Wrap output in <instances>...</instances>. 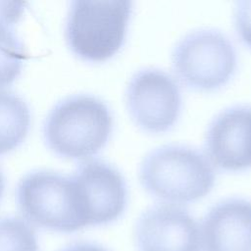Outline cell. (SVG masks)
Segmentation results:
<instances>
[{"label": "cell", "mask_w": 251, "mask_h": 251, "mask_svg": "<svg viewBox=\"0 0 251 251\" xmlns=\"http://www.w3.org/2000/svg\"><path fill=\"white\" fill-rule=\"evenodd\" d=\"M113 116L109 107L89 94L69 96L58 102L43 124L47 146L69 159H87L98 153L109 140Z\"/></svg>", "instance_id": "2"}, {"label": "cell", "mask_w": 251, "mask_h": 251, "mask_svg": "<svg viewBox=\"0 0 251 251\" xmlns=\"http://www.w3.org/2000/svg\"><path fill=\"white\" fill-rule=\"evenodd\" d=\"M23 13V3L0 2V87L18 78L26 58L24 45L14 31Z\"/></svg>", "instance_id": "11"}, {"label": "cell", "mask_w": 251, "mask_h": 251, "mask_svg": "<svg viewBox=\"0 0 251 251\" xmlns=\"http://www.w3.org/2000/svg\"><path fill=\"white\" fill-rule=\"evenodd\" d=\"M60 251H107L105 248L90 242H76Z\"/></svg>", "instance_id": "15"}, {"label": "cell", "mask_w": 251, "mask_h": 251, "mask_svg": "<svg viewBox=\"0 0 251 251\" xmlns=\"http://www.w3.org/2000/svg\"><path fill=\"white\" fill-rule=\"evenodd\" d=\"M4 190H5V178L4 176L0 170V200L4 194Z\"/></svg>", "instance_id": "16"}, {"label": "cell", "mask_w": 251, "mask_h": 251, "mask_svg": "<svg viewBox=\"0 0 251 251\" xmlns=\"http://www.w3.org/2000/svg\"><path fill=\"white\" fill-rule=\"evenodd\" d=\"M17 204L29 223L44 228L74 232L89 226L72 175L49 170L26 174L17 186Z\"/></svg>", "instance_id": "3"}, {"label": "cell", "mask_w": 251, "mask_h": 251, "mask_svg": "<svg viewBox=\"0 0 251 251\" xmlns=\"http://www.w3.org/2000/svg\"><path fill=\"white\" fill-rule=\"evenodd\" d=\"M0 251H38L32 226L20 218H0Z\"/></svg>", "instance_id": "13"}, {"label": "cell", "mask_w": 251, "mask_h": 251, "mask_svg": "<svg viewBox=\"0 0 251 251\" xmlns=\"http://www.w3.org/2000/svg\"><path fill=\"white\" fill-rule=\"evenodd\" d=\"M134 239L138 251H199L201 243L193 217L171 203L145 210L135 224Z\"/></svg>", "instance_id": "7"}, {"label": "cell", "mask_w": 251, "mask_h": 251, "mask_svg": "<svg viewBox=\"0 0 251 251\" xmlns=\"http://www.w3.org/2000/svg\"><path fill=\"white\" fill-rule=\"evenodd\" d=\"M205 149L220 169L235 172L251 167V106L235 105L220 112L208 126Z\"/></svg>", "instance_id": "9"}, {"label": "cell", "mask_w": 251, "mask_h": 251, "mask_svg": "<svg viewBox=\"0 0 251 251\" xmlns=\"http://www.w3.org/2000/svg\"><path fill=\"white\" fill-rule=\"evenodd\" d=\"M234 25L240 39L251 47V1H239L235 4Z\"/></svg>", "instance_id": "14"}, {"label": "cell", "mask_w": 251, "mask_h": 251, "mask_svg": "<svg viewBox=\"0 0 251 251\" xmlns=\"http://www.w3.org/2000/svg\"><path fill=\"white\" fill-rule=\"evenodd\" d=\"M204 251H251V201L231 197L216 203L203 219Z\"/></svg>", "instance_id": "10"}, {"label": "cell", "mask_w": 251, "mask_h": 251, "mask_svg": "<svg viewBox=\"0 0 251 251\" xmlns=\"http://www.w3.org/2000/svg\"><path fill=\"white\" fill-rule=\"evenodd\" d=\"M72 176L83 200L90 226L112 223L124 213L127 187L117 168L92 159L80 163Z\"/></svg>", "instance_id": "8"}, {"label": "cell", "mask_w": 251, "mask_h": 251, "mask_svg": "<svg viewBox=\"0 0 251 251\" xmlns=\"http://www.w3.org/2000/svg\"><path fill=\"white\" fill-rule=\"evenodd\" d=\"M138 177L153 196L171 204H184L206 196L216 175L208 157L184 144H166L142 159Z\"/></svg>", "instance_id": "1"}, {"label": "cell", "mask_w": 251, "mask_h": 251, "mask_svg": "<svg viewBox=\"0 0 251 251\" xmlns=\"http://www.w3.org/2000/svg\"><path fill=\"white\" fill-rule=\"evenodd\" d=\"M126 103L134 123L143 130L161 133L177 121L181 93L176 79L163 70L144 68L129 79Z\"/></svg>", "instance_id": "6"}, {"label": "cell", "mask_w": 251, "mask_h": 251, "mask_svg": "<svg viewBox=\"0 0 251 251\" xmlns=\"http://www.w3.org/2000/svg\"><path fill=\"white\" fill-rule=\"evenodd\" d=\"M131 13L129 1H72L65 28L70 49L90 62L112 58L125 42Z\"/></svg>", "instance_id": "4"}, {"label": "cell", "mask_w": 251, "mask_h": 251, "mask_svg": "<svg viewBox=\"0 0 251 251\" xmlns=\"http://www.w3.org/2000/svg\"><path fill=\"white\" fill-rule=\"evenodd\" d=\"M175 74L185 85L210 91L224 86L233 75L237 56L227 36L213 28H200L184 35L173 49Z\"/></svg>", "instance_id": "5"}, {"label": "cell", "mask_w": 251, "mask_h": 251, "mask_svg": "<svg viewBox=\"0 0 251 251\" xmlns=\"http://www.w3.org/2000/svg\"><path fill=\"white\" fill-rule=\"evenodd\" d=\"M30 112L18 94L0 89V155L18 147L26 137Z\"/></svg>", "instance_id": "12"}]
</instances>
